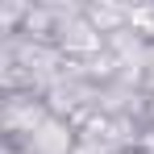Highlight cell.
<instances>
[{
	"label": "cell",
	"instance_id": "cell-4",
	"mask_svg": "<svg viewBox=\"0 0 154 154\" xmlns=\"http://www.w3.org/2000/svg\"><path fill=\"white\" fill-rule=\"evenodd\" d=\"M129 8L133 4H121V0H83V17L100 29L104 38H117L129 29Z\"/></svg>",
	"mask_w": 154,
	"mask_h": 154
},
{
	"label": "cell",
	"instance_id": "cell-7",
	"mask_svg": "<svg viewBox=\"0 0 154 154\" xmlns=\"http://www.w3.org/2000/svg\"><path fill=\"white\" fill-rule=\"evenodd\" d=\"M0 154H29V146L25 142H4V137H0Z\"/></svg>",
	"mask_w": 154,
	"mask_h": 154
},
{
	"label": "cell",
	"instance_id": "cell-1",
	"mask_svg": "<svg viewBox=\"0 0 154 154\" xmlns=\"http://www.w3.org/2000/svg\"><path fill=\"white\" fill-rule=\"evenodd\" d=\"M46 117H50V104L42 92L0 96V137L4 142H29Z\"/></svg>",
	"mask_w": 154,
	"mask_h": 154
},
{
	"label": "cell",
	"instance_id": "cell-2",
	"mask_svg": "<svg viewBox=\"0 0 154 154\" xmlns=\"http://www.w3.org/2000/svg\"><path fill=\"white\" fill-rule=\"evenodd\" d=\"M54 46H58V54H63L67 63H92V58H100V54L108 50V38L83 17V0H79L75 8L63 17Z\"/></svg>",
	"mask_w": 154,
	"mask_h": 154
},
{
	"label": "cell",
	"instance_id": "cell-5",
	"mask_svg": "<svg viewBox=\"0 0 154 154\" xmlns=\"http://www.w3.org/2000/svg\"><path fill=\"white\" fill-rule=\"evenodd\" d=\"M29 17V0H0V38H17Z\"/></svg>",
	"mask_w": 154,
	"mask_h": 154
},
{
	"label": "cell",
	"instance_id": "cell-6",
	"mask_svg": "<svg viewBox=\"0 0 154 154\" xmlns=\"http://www.w3.org/2000/svg\"><path fill=\"white\" fill-rule=\"evenodd\" d=\"M75 154H125V150L112 146V142H104V137H79Z\"/></svg>",
	"mask_w": 154,
	"mask_h": 154
},
{
	"label": "cell",
	"instance_id": "cell-3",
	"mask_svg": "<svg viewBox=\"0 0 154 154\" xmlns=\"http://www.w3.org/2000/svg\"><path fill=\"white\" fill-rule=\"evenodd\" d=\"M25 146H29V154H75V146H79V129L71 125L67 117H54V112H50Z\"/></svg>",
	"mask_w": 154,
	"mask_h": 154
}]
</instances>
